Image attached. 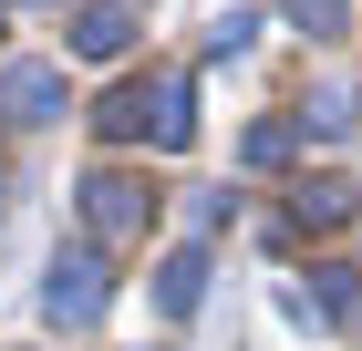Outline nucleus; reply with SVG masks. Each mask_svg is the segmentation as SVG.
<instances>
[{"instance_id": "1", "label": "nucleus", "mask_w": 362, "mask_h": 351, "mask_svg": "<svg viewBox=\"0 0 362 351\" xmlns=\"http://www.w3.org/2000/svg\"><path fill=\"white\" fill-rule=\"evenodd\" d=\"M114 310V269L93 248H52V269H42V321L52 331H93Z\"/></svg>"}, {"instance_id": "2", "label": "nucleus", "mask_w": 362, "mask_h": 351, "mask_svg": "<svg viewBox=\"0 0 362 351\" xmlns=\"http://www.w3.org/2000/svg\"><path fill=\"white\" fill-rule=\"evenodd\" d=\"M145 217H156V196H145L135 176H114V165L83 176V227H93V238H135Z\"/></svg>"}, {"instance_id": "3", "label": "nucleus", "mask_w": 362, "mask_h": 351, "mask_svg": "<svg viewBox=\"0 0 362 351\" xmlns=\"http://www.w3.org/2000/svg\"><path fill=\"white\" fill-rule=\"evenodd\" d=\"M0 114L11 124H52L62 114V62H0Z\"/></svg>"}, {"instance_id": "4", "label": "nucleus", "mask_w": 362, "mask_h": 351, "mask_svg": "<svg viewBox=\"0 0 362 351\" xmlns=\"http://www.w3.org/2000/svg\"><path fill=\"white\" fill-rule=\"evenodd\" d=\"M124 42H135V11L124 0H83L73 11V52L83 62H124Z\"/></svg>"}, {"instance_id": "5", "label": "nucleus", "mask_w": 362, "mask_h": 351, "mask_svg": "<svg viewBox=\"0 0 362 351\" xmlns=\"http://www.w3.org/2000/svg\"><path fill=\"white\" fill-rule=\"evenodd\" d=\"M362 310V269H310V290H290V321H352Z\"/></svg>"}, {"instance_id": "6", "label": "nucleus", "mask_w": 362, "mask_h": 351, "mask_svg": "<svg viewBox=\"0 0 362 351\" xmlns=\"http://www.w3.org/2000/svg\"><path fill=\"white\" fill-rule=\"evenodd\" d=\"M197 299H207V248H166V269H156V310L187 321Z\"/></svg>"}, {"instance_id": "7", "label": "nucleus", "mask_w": 362, "mask_h": 351, "mask_svg": "<svg viewBox=\"0 0 362 351\" xmlns=\"http://www.w3.org/2000/svg\"><path fill=\"white\" fill-rule=\"evenodd\" d=\"M145 124H156V145H197V93H187V73H156Z\"/></svg>"}, {"instance_id": "8", "label": "nucleus", "mask_w": 362, "mask_h": 351, "mask_svg": "<svg viewBox=\"0 0 362 351\" xmlns=\"http://www.w3.org/2000/svg\"><path fill=\"white\" fill-rule=\"evenodd\" d=\"M300 124H310V135H352V124H362V93H352V83H321V93H310V114H300Z\"/></svg>"}, {"instance_id": "9", "label": "nucleus", "mask_w": 362, "mask_h": 351, "mask_svg": "<svg viewBox=\"0 0 362 351\" xmlns=\"http://www.w3.org/2000/svg\"><path fill=\"white\" fill-rule=\"evenodd\" d=\"M290 217H300V227H341V217H352V186H341V176H310V186L290 196Z\"/></svg>"}, {"instance_id": "10", "label": "nucleus", "mask_w": 362, "mask_h": 351, "mask_svg": "<svg viewBox=\"0 0 362 351\" xmlns=\"http://www.w3.org/2000/svg\"><path fill=\"white\" fill-rule=\"evenodd\" d=\"M290 145H300V124H249L238 155H249V165H290Z\"/></svg>"}, {"instance_id": "11", "label": "nucleus", "mask_w": 362, "mask_h": 351, "mask_svg": "<svg viewBox=\"0 0 362 351\" xmlns=\"http://www.w3.org/2000/svg\"><path fill=\"white\" fill-rule=\"evenodd\" d=\"M259 42V11H218V21H207V52H249Z\"/></svg>"}, {"instance_id": "12", "label": "nucleus", "mask_w": 362, "mask_h": 351, "mask_svg": "<svg viewBox=\"0 0 362 351\" xmlns=\"http://www.w3.org/2000/svg\"><path fill=\"white\" fill-rule=\"evenodd\" d=\"M93 124H104V135H145V93H135V83H124V93H104V114H93Z\"/></svg>"}, {"instance_id": "13", "label": "nucleus", "mask_w": 362, "mask_h": 351, "mask_svg": "<svg viewBox=\"0 0 362 351\" xmlns=\"http://www.w3.org/2000/svg\"><path fill=\"white\" fill-rule=\"evenodd\" d=\"M290 21H300L310 42H341V0H290Z\"/></svg>"}]
</instances>
